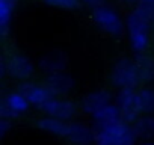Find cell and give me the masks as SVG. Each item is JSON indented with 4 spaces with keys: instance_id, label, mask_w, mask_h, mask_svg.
Listing matches in <instances>:
<instances>
[{
    "instance_id": "1",
    "label": "cell",
    "mask_w": 154,
    "mask_h": 145,
    "mask_svg": "<svg viewBox=\"0 0 154 145\" xmlns=\"http://www.w3.org/2000/svg\"><path fill=\"white\" fill-rule=\"evenodd\" d=\"M125 29L128 33V42L134 53H145L149 47V30L152 29L151 18L133 9L125 18Z\"/></svg>"
},
{
    "instance_id": "2",
    "label": "cell",
    "mask_w": 154,
    "mask_h": 145,
    "mask_svg": "<svg viewBox=\"0 0 154 145\" xmlns=\"http://www.w3.org/2000/svg\"><path fill=\"white\" fill-rule=\"evenodd\" d=\"M137 140L133 124L119 119L110 125L95 128L94 145H136Z\"/></svg>"
},
{
    "instance_id": "3",
    "label": "cell",
    "mask_w": 154,
    "mask_h": 145,
    "mask_svg": "<svg viewBox=\"0 0 154 145\" xmlns=\"http://www.w3.org/2000/svg\"><path fill=\"white\" fill-rule=\"evenodd\" d=\"M110 82L118 89H124V88L136 89L140 83V79H139V72L134 60L128 57L118 59L110 71Z\"/></svg>"
},
{
    "instance_id": "4",
    "label": "cell",
    "mask_w": 154,
    "mask_h": 145,
    "mask_svg": "<svg viewBox=\"0 0 154 145\" xmlns=\"http://www.w3.org/2000/svg\"><path fill=\"white\" fill-rule=\"evenodd\" d=\"M92 20L103 32H106L112 36L122 35V32L125 29V21L121 18V15L113 8H110L107 5L92 9Z\"/></svg>"
},
{
    "instance_id": "5",
    "label": "cell",
    "mask_w": 154,
    "mask_h": 145,
    "mask_svg": "<svg viewBox=\"0 0 154 145\" xmlns=\"http://www.w3.org/2000/svg\"><path fill=\"white\" fill-rule=\"evenodd\" d=\"M115 103L121 112V118L130 124H133L142 115L139 94L136 89H131V88L118 89V94L115 97Z\"/></svg>"
},
{
    "instance_id": "6",
    "label": "cell",
    "mask_w": 154,
    "mask_h": 145,
    "mask_svg": "<svg viewBox=\"0 0 154 145\" xmlns=\"http://www.w3.org/2000/svg\"><path fill=\"white\" fill-rule=\"evenodd\" d=\"M29 100L17 89L6 92L2 97L0 101V118H8V119H15L26 113L29 110Z\"/></svg>"
},
{
    "instance_id": "7",
    "label": "cell",
    "mask_w": 154,
    "mask_h": 145,
    "mask_svg": "<svg viewBox=\"0 0 154 145\" xmlns=\"http://www.w3.org/2000/svg\"><path fill=\"white\" fill-rule=\"evenodd\" d=\"M39 110H42L44 115L54 116L62 121H71L77 113V104L63 97H51L45 104L39 107Z\"/></svg>"
},
{
    "instance_id": "8",
    "label": "cell",
    "mask_w": 154,
    "mask_h": 145,
    "mask_svg": "<svg viewBox=\"0 0 154 145\" xmlns=\"http://www.w3.org/2000/svg\"><path fill=\"white\" fill-rule=\"evenodd\" d=\"M6 65H8V76L20 82L29 80L35 72L33 62L24 54H11L6 59Z\"/></svg>"
},
{
    "instance_id": "9",
    "label": "cell",
    "mask_w": 154,
    "mask_h": 145,
    "mask_svg": "<svg viewBox=\"0 0 154 145\" xmlns=\"http://www.w3.org/2000/svg\"><path fill=\"white\" fill-rule=\"evenodd\" d=\"M48 91L51 92L53 97H65L66 94H69L74 88V79L65 71H57V72H51L47 74L44 82H42Z\"/></svg>"
},
{
    "instance_id": "10",
    "label": "cell",
    "mask_w": 154,
    "mask_h": 145,
    "mask_svg": "<svg viewBox=\"0 0 154 145\" xmlns=\"http://www.w3.org/2000/svg\"><path fill=\"white\" fill-rule=\"evenodd\" d=\"M17 89L29 100V103L32 106H36V107H41L53 97L44 83H36V82H30V80L21 82Z\"/></svg>"
},
{
    "instance_id": "11",
    "label": "cell",
    "mask_w": 154,
    "mask_h": 145,
    "mask_svg": "<svg viewBox=\"0 0 154 145\" xmlns=\"http://www.w3.org/2000/svg\"><path fill=\"white\" fill-rule=\"evenodd\" d=\"M95 137V127H89L83 122H68V131H66V140H69L74 145H91L94 143Z\"/></svg>"
},
{
    "instance_id": "12",
    "label": "cell",
    "mask_w": 154,
    "mask_h": 145,
    "mask_svg": "<svg viewBox=\"0 0 154 145\" xmlns=\"http://www.w3.org/2000/svg\"><path fill=\"white\" fill-rule=\"evenodd\" d=\"M112 103V94L106 89H97V91H92L89 94H86L82 101H80V109L92 116L97 110H100L101 107H104L106 104Z\"/></svg>"
},
{
    "instance_id": "13",
    "label": "cell",
    "mask_w": 154,
    "mask_h": 145,
    "mask_svg": "<svg viewBox=\"0 0 154 145\" xmlns=\"http://www.w3.org/2000/svg\"><path fill=\"white\" fill-rule=\"evenodd\" d=\"M38 65H39L41 71H44L45 74H51V72H57V71H65L66 56L60 50H51L39 59Z\"/></svg>"
},
{
    "instance_id": "14",
    "label": "cell",
    "mask_w": 154,
    "mask_h": 145,
    "mask_svg": "<svg viewBox=\"0 0 154 145\" xmlns=\"http://www.w3.org/2000/svg\"><path fill=\"white\" fill-rule=\"evenodd\" d=\"M92 121H94V127L95 128H101V127H106V125H110L121 118V112L116 106V103H109L106 104L104 107H101L100 110H97L92 116Z\"/></svg>"
},
{
    "instance_id": "15",
    "label": "cell",
    "mask_w": 154,
    "mask_h": 145,
    "mask_svg": "<svg viewBox=\"0 0 154 145\" xmlns=\"http://www.w3.org/2000/svg\"><path fill=\"white\" fill-rule=\"evenodd\" d=\"M133 60L139 72L140 83H152L154 82V57L145 51V53H136Z\"/></svg>"
},
{
    "instance_id": "16",
    "label": "cell",
    "mask_w": 154,
    "mask_h": 145,
    "mask_svg": "<svg viewBox=\"0 0 154 145\" xmlns=\"http://www.w3.org/2000/svg\"><path fill=\"white\" fill-rule=\"evenodd\" d=\"M68 122L69 121H62L59 118H54V116H42L38 119L36 125L39 130L48 133V134H53V136H57V137H66V131H68Z\"/></svg>"
},
{
    "instance_id": "17",
    "label": "cell",
    "mask_w": 154,
    "mask_h": 145,
    "mask_svg": "<svg viewBox=\"0 0 154 145\" xmlns=\"http://www.w3.org/2000/svg\"><path fill=\"white\" fill-rule=\"evenodd\" d=\"M133 128L139 140H152L154 139V113H142L133 122Z\"/></svg>"
},
{
    "instance_id": "18",
    "label": "cell",
    "mask_w": 154,
    "mask_h": 145,
    "mask_svg": "<svg viewBox=\"0 0 154 145\" xmlns=\"http://www.w3.org/2000/svg\"><path fill=\"white\" fill-rule=\"evenodd\" d=\"M18 0H0V36L5 38L9 32V24L17 8Z\"/></svg>"
},
{
    "instance_id": "19",
    "label": "cell",
    "mask_w": 154,
    "mask_h": 145,
    "mask_svg": "<svg viewBox=\"0 0 154 145\" xmlns=\"http://www.w3.org/2000/svg\"><path fill=\"white\" fill-rule=\"evenodd\" d=\"M142 113H154V88L143 86L137 89Z\"/></svg>"
},
{
    "instance_id": "20",
    "label": "cell",
    "mask_w": 154,
    "mask_h": 145,
    "mask_svg": "<svg viewBox=\"0 0 154 145\" xmlns=\"http://www.w3.org/2000/svg\"><path fill=\"white\" fill-rule=\"evenodd\" d=\"M48 6L60 8V9H77L82 5V0H42Z\"/></svg>"
},
{
    "instance_id": "21",
    "label": "cell",
    "mask_w": 154,
    "mask_h": 145,
    "mask_svg": "<svg viewBox=\"0 0 154 145\" xmlns=\"http://www.w3.org/2000/svg\"><path fill=\"white\" fill-rule=\"evenodd\" d=\"M134 9H137L145 17L152 18L154 17V0H136Z\"/></svg>"
},
{
    "instance_id": "22",
    "label": "cell",
    "mask_w": 154,
    "mask_h": 145,
    "mask_svg": "<svg viewBox=\"0 0 154 145\" xmlns=\"http://www.w3.org/2000/svg\"><path fill=\"white\" fill-rule=\"evenodd\" d=\"M9 130H12V119H8V118H0V137H5Z\"/></svg>"
},
{
    "instance_id": "23",
    "label": "cell",
    "mask_w": 154,
    "mask_h": 145,
    "mask_svg": "<svg viewBox=\"0 0 154 145\" xmlns=\"http://www.w3.org/2000/svg\"><path fill=\"white\" fill-rule=\"evenodd\" d=\"M82 3H85L86 6L95 9V8H98V6L106 5V0H82Z\"/></svg>"
},
{
    "instance_id": "24",
    "label": "cell",
    "mask_w": 154,
    "mask_h": 145,
    "mask_svg": "<svg viewBox=\"0 0 154 145\" xmlns=\"http://www.w3.org/2000/svg\"><path fill=\"white\" fill-rule=\"evenodd\" d=\"M8 76V65H6V57L2 56L0 57V77Z\"/></svg>"
},
{
    "instance_id": "25",
    "label": "cell",
    "mask_w": 154,
    "mask_h": 145,
    "mask_svg": "<svg viewBox=\"0 0 154 145\" xmlns=\"http://www.w3.org/2000/svg\"><path fill=\"white\" fill-rule=\"evenodd\" d=\"M136 145H154V142H152V140H140V142L136 143Z\"/></svg>"
},
{
    "instance_id": "26",
    "label": "cell",
    "mask_w": 154,
    "mask_h": 145,
    "mask_svg": "<svg viewBox=\"0 0 154 145\" xmlns=\"http://www.w3.org/2000/svg\"><path fill=\"white\" fill-rule=\"evenodd\" d=\"M151 24H152V30H154V17L151 18Z\"/></svg>"
},
{
    "instance_id": "27",
    "label": "cell",
    "mask_w": 154,
    "mask_h": 145,
    "mask_svg": "<svg viewBox=\"0 0 154 145\" xmlns=\"http://www.w3.org/2000/svg\"><path fill=\"white\" fill-rule=\"evenodd\" d=\"M125 2H130L131 3V2H136V0H125Z\"/></svg>"
}]
</instances>
